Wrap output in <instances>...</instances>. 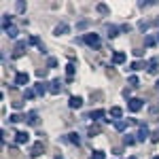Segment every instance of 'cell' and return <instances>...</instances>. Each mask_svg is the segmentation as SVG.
<instances>
[{"label":"cell","instance_id":"1","mask_svg":"<svg viewBox=\"0 0 159 159\" xmlns=\"http://www.w3.org/2000/svg\"><path fill=\"white\" fill-rule=\"evenodd\" d=\"M85 45L87 47H91V49H100V36L98 34H93V32H89V34H85Z\"/></svg>","mask_w":159,"mask_h":159},{"label":"cell","instance_id":"2","mask_svg":"<svg viewBox=\"0 0 159 159\" xmlns=\"http://www.w3.org/2000/svg\"><path fill=\"white\" fill-rule=\"evenodd\" d=\"M148 136H153V134H151V129H148V125H140L138 132H136V140H138V142H144Z\"/></svg>","mask_w":159,"mask_h":159},{"label":"cell","instance_id":"3","mask_svg":"<svg viewBox=\"0 0 159 159\" xmlns=\"http://www.w3.org/2000/svg\"><path fill=\"white\" fill-rule=\"evenodd\" d=\"M61 89H64V83H61L60 79H53L49 83V91L53 93V96H57V93H61Z\"/></svg>","mask_w":159,"mask_h":159},{"label":"cell","instance_id":"4","mask_svg":"<svg viewBox=\"0 0 159 159\" xmlns=\"http://www.w3.org/2000/svg\"><path fill=\"white\" fill-rule=\"evenodd\" d=\"M24 49H28V43H25V40H17L15 51H13V57H15V60H17V57H21V55H24Z\"/></svg>","mask_w":159,"mask_h":159},{"label":"cell","instance_id":"5","mask_svg":"<svg viewBox=\"0 0 159 159\" xmlns=\"http://www.w3.org/2000/svg\"><path fill=\"white\" fill-rule=\"evenodd\" d=\"M142 106H144V102H142L140 98H129V104H127V108L132 110V112H138V110L142 108Z\"/></svg>","mask_w":159,"mask_h":159},{"label":"cell","instance_id":"6","mask_svg":"<svg viewBox=\"0 0 159 159\" xmlns=\"http://www.w3.org/2000/svg\"><path fill=\"white\" fill-rule=\"evenodd\" d=\"M30 83V74L28 72H17L15 74V85H28Z\"/></svg>","mask_w":159,"mask_h":159},{"label":"cell","instance_id":"7","mask_svg":"<svg viewBox=\"0 0 159 159\" xmlns=\"http://www.w3.org/2000/svg\"><path fill=\"white\" fill-rule=\"evenodd\" d=\"M30 142V134L28 132H17L15 134V144H28Z\"/></svg>","mask_w":159,"mask_h":159},{"label":"cell","instance_id":"8","mask_svg":"<svg viewBox=\"0 0 159 159\" xmlns=\"http://www.w3.org/2000/svg\"><path fill=\"white\" fill-rule=\"evenodd\" d=\"M68 32H70V25L68 24H60V25H55V30H53L55 36H64V34H68Z\"/></svg>","mask_w":159,"mask_h":159},{"label":"cell","instance_id":"9","mask_svg":"<svg viewBox=\"0 0 159 159\" xmlns=\"http://www.w3.org/2000/svg\"><path fill=\"white\" fill-rule=\"evenodd\" d=\"M34 91H36V96H45V93L49 91V87H47L45 81H38L36 85H34Z\"/></svg>","mask_w":159,"mask_h":159},{"label":"cell","instance_id":"10","mask_svg":"<svg viewBox=\"0 0 159 159\" xmlns=\"http://www.w3.org/2000/svg\"><path fill=\"white\" fill-rule=\"evenodd\" d=\"M151 74H157L159 72V60L157 57H153V60H148V68H147Z\"/></svg>","mask_w":159,"mask_h":159},{"label":"cell","instance_id":"11","mask_svg":"<svg viewBox=\"0 0 159 159\" xmlns=\"http://www.w3.org/2000/svg\"><path fill=\"white\" fill-rule=\"evenodd\" d=\"M68 106H70V108H81V106H83V98H79V96H72V98L68 100Z\"/></svg>","mask_w":159,"mask_h":159},{"label":"cell","instance_id":"12","mask_svg":"<svg viewBox=\"0 0 159 159\" xmlns=\"http://www.w3.org/2000/svg\"><path fill=\"white\" fill-rule=\"evenodd\" d=\"M40 153H43V140H38V142H34V144H32V151H30V155H32V157H38Z\"/></svg>","mask_w":159,"mask_h":159},{"label":"cell","instance_id":"13","mask_svg":"<svg viewBox=\"0 0 159 159\" xmlns=\"http://www.w3.org/2000/svg\"><path fill=\"white\" fill-rule=\"evenodd\" d=\"M127 125H129L127 119H119V121H115V129H117V132H125V129H127Z\"/></svg>","mask_w":159,"mask_h":159},{"label":"cell","instance_id":"14","mask_svg":"<svg viewBox=\"0 0 159 159\" xmlns=\"http://www.w3.org/2000/svg\"><path fill=\"white\" fill-rule=\"evenodd\" d=\"M110 117H112V121H119L123 117V110L119 108V106H112V108H110Z\"/></svg>","mask_w":159,"mask_h":159},{"label":"cell","instance_id":"15","mask_svg":"<svg viewBox=\"0 0 159 159\" xmlns=\"http://www.w3.org/2000/svg\"><path fill=\"white\" fill-rule=\"evenodd\" d=\"M102 117H106V112L102 108H98V110H91V115H89V119H93V121H100Z\"/></svg>","mask_w":159,"mask_h":159},{"label":"cell","instance_id":"16","mask_svg":"<svg viewBox=\"0 0 159 159\" xmlns=\"http://www.w3.org/2000/svg\"><path fill=\"white\" fill-rule=\"evenodd\" d=\"M9 28H13L11 15H2V32H4V30H9Z\"/></svg>","mask_w":159,"mask_h":159},{"label":"cell","instance_id":"17","mask_svg":"<svg viewBox=\"0 0 159 159\" xmlns=\"http://www.w3.org/2000/svg\"><path fill=\"white\" fill-rule=\"evenodd\" d=\"M119 30H121V28H117V25H108V28H106V32H108L106 36L108 38H117L119 36Z\"/></svg>","mask_w":159,"mask_h":159},{"label":"cell","instance_id":"18","mask_svg":"<svg viewBox=\"0 0 159 159\" xmlns=\"http://www.w3.org/2000/svg\"><path fill=\"white\" fill-rule=\"evenodd\" d=\"M72 79H74V64H72V61H70V64L66 66V81L70 83Z\"/></svg>","mask_w":159,"mask_h":159},{"label":"cell","instance_id":"19","mask_svg":"<svg viewBox=\"0 0 159 159\" xmlns=\"http://www.w3.org/2000/svg\"><path fill=\"white\" fill-rule=\"evenodd\" d=\"M142 68H148V61H134L132 66H129V70H142Z\"/></svg>","mask_w":159,"mask_h":159},{"label":"cell","instance_id":"20","mask_svg":"<svg viewBox=\"0 0 159 159\" xmlns=\"http://www.w3.org/2000/svg\"><path fill=\"white\" fill-rule=\"evenodd\" d=\"M28 123H30V125H36L38 123V112L36 110H30V112H28Z\"/></svg>","mask_w":159,"mask_h":159},{"label":"cell","instance_id":"21","mask_svg":"<svg viewBox=\"0 0 159 159\" xmlns=\"http://www.w3.org/2000/svg\"><path fill=\"white\" fill-rule=\"evenodd\" d=\"M68 142H72V144H81V136L76 134V132H72V134H68Z\"/></svg>","mask_w":159,"mask_h":159},{"label":"cell","instance_id":"22","mask_svg":"<svg viewBox=\"0 0 159 159\" xmlns=\"http://www.w3.org/2000/svg\"><path fill=\"white\" fill-rule=\"evenodd\" d=\"M144 45H147V47H155V45H157V36L147 34V36H144Z\"/></svg>","mask_w":159,"mask_h":159},{"label":"cell","instance_id":"23","mask_svg":"<svg viewBox=\"0 0 159 159\" xmlns=\"http://www.w3.org/2000/svg\"><path fill=\"white\" fill-rule=\"evenodd\" d=\"M112 61H115V64H123V61H125V53H123V51H117V53L112 55Z\"/></svg>","mask_w":159,"mask_h":159},{"label":"cell","instance_id":"24","mask_svg":"<svg viewBox=\"0 0 159 159\" xmlns=\"http://www.w3.org/2000/svg\"><path fill=\"white\" fill-rule=\"evenodd\" d=\"M4 34H7L9 38H17V36H19V30L13 25V28H9V30H4Z\"/></svg>","mask_w":159,"mask_h":159},{"label":"cell","instance_id":"25","mask_svg":"<svg viewBox=\"0 0 159 159\" xmlns=\"http://www.w3.org/2000/svg\"><path fill=\"white\" fill-rule=\"evenodd\" d=\"M123 142H125V147H132V144H136V142H138V140H136L134 136H123Z\"/></svg>","mask_w":159,"mask_h":159},{"label":"cell","instance_id":"26","mask_svg":"<svg viewBox=\"0 0 159 159\" xmlns=\"http://www.w3.org/2000/svg\"><path fill=\"white\" fill-rule=\"evenodd\" d=\"M34 96H36V91H34V87H32V89H30V87H25V91H24V98H25V100H32Z\"/></svg>","mask_w":159,"mask_h":159},{"label":"cell","instance_id":"27","mask_svg":"<svg viewBox=\"0 0 159 159\" xmlns=\"http://www.w3.org/2000/svg\"><path fill=\"white\" fill-rule=\"evenodd\" d=\"M127 83H129V87H140V81H138V76H136V74H132V76L127 79Z\"/></svg>","mask_w":159,"mask_h":159},{"label":"cell","instance_id":"28","mask_svg":"<svg viewBox=\"0 0 159 159\" xmlns=\"http://www.w3.org/2000/svg\"><path fill=\"white\" fill-rule=\"evenodd\" d=\"M89 159H106V155H104L102 151H93V155H91Z\"/></svg>","mask_w":159,"mask_h":159},{"label":"cell","instance_id":"29","mask_svg":"<svg viewBox=\"0 0 159 159\" xmlns=\"http://www.w3.org/2000/svg\"><path fill=\"white\" fill-rule=\"evenodd\" d=\"M55 66H57V60L55 57H49L47 60V68H55Z\"/></svg>","mask_w":159,"mask_h":159},{"label":"cell","instance_id":"30","mask_svg":"<svg viewBox=\"0 0 159 159\" xmlns=\"http://www.w3.org/2000/svg\"><path fill=\"white\" fill-rule=\"evenodd\" d=\"M15 9H17V13H24V11H25V2H21V0H19Z\"/></svg>","mask_w":159,"mask_h":159},{"label":"cell","instance_id":"31","mask_svg":"<svg viewBox=\"0 0 159 159\" xmlns=\"http://www.w3.org/2000/svg\"><path fill=\"white\" fill-rule=\"evenodd\" d=\"M19 121H24L21 115H11V123H19Z\"/></svg>","mask_w":159,"mask_h":159},{"label":"cell","instance_id":"32","mask_svg":"<svg viewBox=\"0 0 159 159\" xmlns=\"http://www.w3.org/2000/svg\"><path fill=\"white\" fill-rule=\"evenodd\" d=\"M138 28H140L142 32H147L148 30V21H138Z\"/></svg>","mask_w":159,"mask_h":159},{"label":"cell","instance_id":"33","mask_svg":"<svg viewBox=\"0 0 159 159\" xmlns=\"http://www.w3.org/2000/svg\"><path fill=\"white\" fill-rule=\"evenodd\" d=\"M98 11L106 15V13H108V7H106V4H98Z\"/></svg>","mask_w":159,"mask_h":159},{"label":"cell","instance_id":"34","mask_svg":"<svg viewBox=\"0 0 159 159\" xmlns=\"http://www.w3.org/2000/svg\"><path fill=\"white\" fill-rule=\"evenodd\" d=\"M151 140H153V142H159V129H157V132H153V136H151Z\"/></svg>","mask_w":159,"mask_h":159},{"label":"cell","instance_id":"35","mask_svg":"<svg viewBox=\"0 0 159 159\" xmlns=\"http://www.w3.org/2000/svg\"><path fill=\"white\" fill-rule=\"evenodd\" d=\"M132 53H134V57H138V60L142 57V51H140V49H134V51H132Z\"/></svg>","mask_w":159,"mask_h":159},{"label":"cell","instance_id":"36","mask_svg":"<svg viewBox=\"0 0 159 159\" xmlns=\"http://www.w3.org/2000/svg\"><path fill=\"white\" fill-rule=\"evenodd\" d=\"M45 74H47V70H36V76H38V79H43Z\"/></svg>","mask_w":159,"mask_h":159},{"label":"cell","instance_id":"37","mask_svg":"<svg viewBox=\"0 0 159 159\" xmlns=\"http://www.w3.org/2000/svg\"><path fill=\"white\" fill-rule=\"evenodd\" d=\"M155 87H157V89H159V81H157V83H155Z\"/></svg>","mask_w":159,"mask_h":159},{"label":"cell","instance_id":"38","mask_svg":"<svg viewBox=\"0 0 159 159\" xmlns=\"http://www.w3.org/2000/svg\"><path fill=\"white\" fill-rule=\"evenodd\" d=\"M157 43H159V32H157Z\"/></svg>","mask_w":159,"mask_h":159},{"label":"cell","instance_id":"39","mask_svg":"<svg viewBox=\"0 0 159 159\" xmlns=\"http://www.w3.org/2000/svg\"><path fill=\"white\" fill-rule=\"evenodd\" d=\"M153 159H159V155H157V157H153Z\"/></svg>","mask_w":159,"mask_h":159},{"label":"cell","instance_id":"40","mask_svg":"<svg viewBox=\"0 0 159 159\" xmlns=\"http://www.w3.org/2000/svg\"><path fill=\"white\" fill-rule=\"evenodd\" d=\"M127 159H134V157H127Z\"/></svg>","mask_w":159,"mask_h":159}]
</instances>
